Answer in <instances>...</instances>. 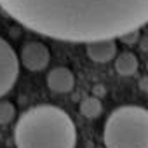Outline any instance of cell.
<instances>
[{
    "label": "cell",
    "instance_id": "8fae6325",
    "mask_svg": "<svg viewBox=\"0 0 148 148\" xmlns=\"http://www.w3.org/2000/svg\"><path fill=\"white\" fill-rule=\"evenodd\" d=\"M122 44H127V45H132L136 42H139V32H131V33H125L119 38Z\"/></svg>",
    "mask_w": 148,
    "mask_h": 148
},
{
    "label": "cell",
    "instance_id": "3957f363",
    "mask_svg": "<svg viewBox=\"0 0 148 148\" xmlns=\"http://www.w3.org/2000/svg\"><path fill=\"white\" fill-rule=\"evenodd\" d=\"M106 148H148V110L136 105L115 108L103 131Z\"/></svg>",
    "mask_w": 148,
    "mask_h": 148
},
{
    "label": "cell",
    "instance_id": "4fadbf2b",
    "mask_svg": "<svg viewBox=\"0 0 148 148\" xmlns=\"http://www.w3.org/2000/svg\"><path fill=\"white\" fill-rule=\"evenodd\" d=\"M94 92H96V94H105V89H103V86H96Z\"/></svg>",
    "mask_w": 148,
    "mask_h": 148
},
{
    "label": "cell",
    "instance_id": "7a4b0ae2",
    "mask_svg": "<svg viewBox=\"0 0 148 148\" xmlns=\"http://www.w3.org/2000/svg\"><path fill=\"white\" fill-rule=\"evenodd\" d=\"M14 141L18 148H75L77 129L59 106L37 105L18 119Z\"/></svg>",
    "mask_w": 148,
    "mask_h": 148
},
{
    "label": "cell",
    "instance_id": "7c38bea8",
    "mask_svg": "<svg viewBox=\"0 0 148 148\" xmlns=\"http://www.w3.org/2000/svg\"><path fill=\"white\" fill-rule=\"evenodd\" d=\"M139 47H141V51L148 52V35H145V37L139 38Z\"/></svg>",
    "mask_w": 148,
    "mask_h": 148
},
{
    "label": "cell",
    "instance_id": "ba28073f",
    "mask_svg": "<svg viewBox=\"0 0 148 148\" xmlns=\"http://www.w3.org/2000/svg\"><path fill=\"white\" fill-rule=\"evenodd\" d=\"M138 66H139V63H138V58H136L134 52L125 51V52H120L115 58V70H117L119 75H122V77L134 75V73L138 71Z\"/></svg>",
    "mask_w": 148,
    "mask_h": 148
},
{
    "label": "cell",
    "instance_id": "6da1fadb",
    "mask_svg": "<svg viewBox=\"0 0 148 148\" xmlns=\"http://www.w3.org/2000/svg\"><path fill=\"white\" fill-rule=\"evenodd\" d=\"M0 7L23 26L64 42L120 38L148 23V0H0Z\"/></svg>",
    "mask_w": 148,
    "mask_h": 148
},
{
    "label": "cell",
    "instance_id": "277c9868",
    "mask_svg": "<svg viewBox=\"0 0 148 148\" xmlns=\"http://www.w3.org/2000/svg\"><path fill=\"white\" fill-rule=\"evenodd\" d=\"M19 56L12 45L0 37V98H4L16 84L19 75Z\"/></svg>",
    "mask_w": 148,
    "mask_h": 148
},
{
    "label": "cell",
    "instance_id": "52a82bcc",
    "mask_svg": "<svg viewBox=\"0 0 148 148\" xmlns=\"http://www.w3.org/2000/svg\"><path fill=\"white\" fill-rule=\"evenodd\" d=\"M86 52H87L91 61L101 63V64L103 63H110L115 56H119L117 54V42H115V38L86 44Z\"/></svg>",
    "mask_w": 148,
    "mask_h": 148
},
{
    "label": "cell",
    "instance_id": "5b68a950",
    "mask_svg": "<svg viewBox=\"0 0 148 148\" xmlns=\"http://www.w3.org/2000/svg\"><path fill=\"white\" fill-rule=\"evenodd\" d=\"M51 61V52L42 42H28L19 52V63L30 71H42Z\"/></svg>",
    "mask_w": 148,
    "mask_h": 148
},
{
    "label": "cell",
    "instance_id": "9c48e42d",
    "mask_svg": "<svg viewBox=\"0 0 148 148\" xmlns=\"http://www.w3.org/2000/svg\"><path fill=\"white\" fill-rule=\"evenodd\" d=\"M79 110L86 119H98L101 115V112H103V105L96 96H87V98H84L80 101Z\"/></svg>",
    "mask_w": 148,
    "mask_h": 148
},
{
    "label": "cell",
    "instance_id": "30bf717a",
    "mask_svg": "<svg viewBox=\"0 0 148 148\" xmlns=\"http://www.w3.org/2000/svg\"><path fill=\"white\" fill-rule=\"evenodd\" d=\"M16 117V106L11 101H0V125L12 122Z\"/></svg>",
    "mask_w": 148,
    "mask_h": 148
},
{
    "label": "cell",
    "instance_id": "8992f818",
    "mask_svg": "<svg viewBox=\"0 0 148 148\" xmlns=\"http://www.w3.org/2000/svg\"><path fill=\"white\" fill-rule=\"evenodd\" d=\"M73 86H75V77L66 66H56L47 73V87L52 92L66 94L73 89Z\"/></svg>",
    "mask_w": 148,
    "mask_h": 148
}]
</instances>
